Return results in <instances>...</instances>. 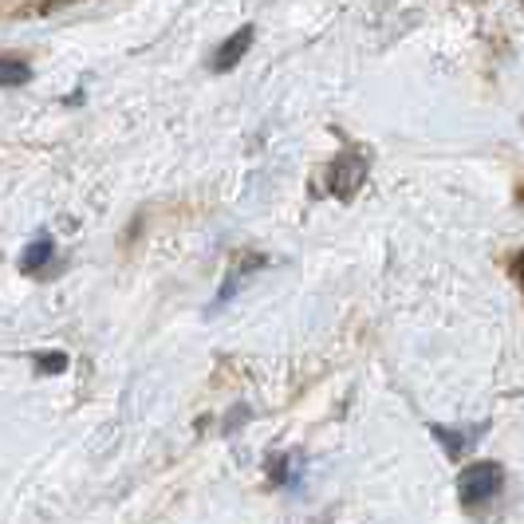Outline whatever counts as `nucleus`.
Instances as JSON below:
<instances>
[{"label":"nucleus","mask_w":524,"mask_h":524,"mask_svg":"<svg viewBox=\"0 0 524 524\" xmlns=\"http://www.w3.org/2000/svg\"><path fill=\"white\" fill-rule=\"evenodd\" d=\"M52 253H56V245H52V237H36L28 249H24V257H20V272H40L44 264L52 261Z\"/></svg>","instance_id":"20e7f679"},{"label":"nucleus","mask_w":524,"mask_h":524,"mask_svg":"<svg viewBox=\"0 0 524 524\" xmlns=\"http://www.w3.org/2000/svg\"><path fill=\"white\" fill-rule=\"evenodd\" d=\"M513 276H517V284L524 288V253L517 257V261H513Z\"/></svg>","instance_id":"6e6552de"},{"label":"nucleus","mask_w":524,"mask_h":524,"mask_svg":"<svg viewBox=\"0 0 524 524\" xmlns=\"http://www.w3.org/2000/svg\"><path fill=\"white\" fill-rule=\"evenodd\" d=\"M434 438H442V446H446V454L450 458H461L465 450H469V430H450V426H434Z\"/></svg>","instance_id":"423d86ee"},{"label":"nucleus","mask_w":524,"mask_h":524,"mask_svg":"<svg viewBox=\"0 0 524 524\" xmlns=\"http://www.w3.org/2000/svg\"><path fill=\"white\" fill-rule=\"evenodd\" d=\"M363 178H367V158H359V154H343V158H335V166H331V194L351 197L355 190H359Z\"/></svg>","instance_id":"f03ea898"},{"label":"nucleus","mask_w":524,"mask_h":524,"mask_svg":"<svg viewBox=\"0 0 524 524\" xmlns=\"http://www.w3.org/2000/svg\"><path fill=\"white\" fill-rule=\"evenodd\" d=\"M36 367H40V375H60V371H67V355H40Z\"/></svg>","instance_id":"0eeeda50"},{"label":"nucleus","mask_w":524,"mask_h":524,"mask_svg":"<svg viewBox=\"0 0 524 524\" xmlns=\"http://www.w3.org/2000/svg\"><path fill=\"white\" fill-rule=\"evenodd\" d=\"M253 48V24H245V28H237L217 52H213V67L217 71H229V67H237L241 64V56Z\"/></svg>","instance_id":"7ed1b4c3"},{"label":"nucleus","mask_w":524,"mask_h":524,"mask_svg":"<svg viewBox=\"0 0 524 524\" xmlns=\"http://www.w3.org/2000/svg\"><path fill=\"white\" fill-rule=\"evenodd\" d=\"M32 79V67L20 56H0V87H24Z\"/></svg>","instance_id":"39448f33"},{"label":"nucleus","mask_w":524,"mask_h":524,"mask_svg":"<svg viewBox=\"0 0 524 524\" xmlns=\"http://www.w3.org/2000/svg\"><path fill=\"white\" fill-rule=\"evenodd\" d=\"M501 485H505V469H501L497 461H473V465L461 469V477H458L461 505L477 509V505L493 501V497L501 493Z\"/></svg>","instance_id":"f257e3e1"}]
</instances>
